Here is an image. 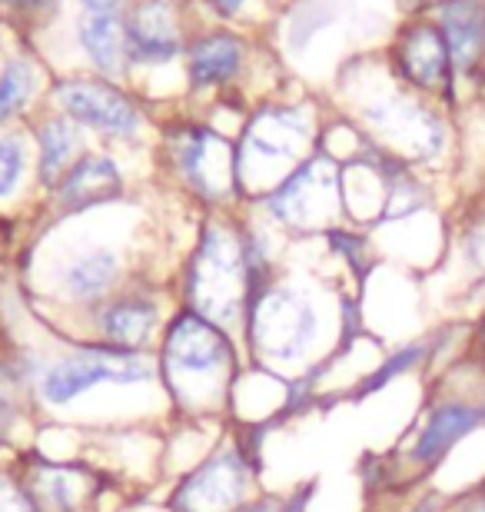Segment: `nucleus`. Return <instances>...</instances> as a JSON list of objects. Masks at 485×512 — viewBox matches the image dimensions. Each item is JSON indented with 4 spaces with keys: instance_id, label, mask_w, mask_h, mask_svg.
<instances>
[{
    "instance_id": "obj_7",
    "label": "nucleus",
    "mask_w": 485,
    "mask_h": 512,
    "mask_svg": "<svg viewBox=\"0 0 485 512\" xmlns=\"http://www.w3.org/2000/svg\"><path fill=\"white\" fill-rule=\"evenodd\" d=\"M250 483L246 459L236 449L213 456L210 463L183 483L177 496L180 512H230L243 499V489Z\"/></svg>"
},
{
    "instance_id": "obj_3",
    "label": "nucleus",
    "mask_w": 485,
    "mask_h": 512,
    "mask_svg": "<svg viewBox=\"0 0 485 512\" xmlns=\"http://www.w3.org/2000/svg\"><path fill=\"white\" fill-rule=\"evenodd\" d=\"M150 376H153V366L143 360V356H137L133 350L110 346V350H90V353L70 356V360L57 363L54 370H47L44 383H40V393H44L47 403L64 406L103 380L143 383V380H150Z\"/></svg>"
},
{
    "instance_id": "obj_28",
    "label": "nucleus",
    "mask_w": 485,
    "mask_h": 512,
    "mask_svg": "<svg viewBox=\"0 0 485 512\" xmlns=\"http://www.w3.org/2000/svg\"><path fill=\"white\" fill-rule=\"evenodd\" d=\"M14 416V399H10V383L0 380V436L7 433V423Z\"/></svg>"
},
{
    "instance_id": "obj_18",
    "label": "nucleus",
    "mask_w": 485,
    "mask_h": 512,
    "mask_svg": "<svg viewBox=\"0 0 485 512\" xmlns=\"http://www.w3.org/2000/svg\"><path fill=\"white\" fill-rule=\"evenodd\" d=\"M153 323H157V310L147 300H123L100 313V330L117 350L140 346L153 333Z\"/></svg>"
},
{
    "instance_id": "obj_2",
    "label": "nucleus",
    "mask_w": 485,
    "mask_h": 512,
    "mask_svg": "<svg viewBox=\"0 0 485 512\" xmlns=\"http://www.w3.org/2000/svg\"><path fill=\"white\" fill-rule=\"evenodd\" d=\"M316 333H319L316 306L296 290L273 286V290H263L260 300L253 303L250 336L260 356H270L276 363L299 360L316 343Z\"/></svg>"
},
{
    "instance_id": "obj_14",
    "label": "nucleus",
    "mask_w": 485,
    "mask_h": 512,
    "mask_svg": "<svg viewBox=\"0 0 485 512\" xmlns=\"http://www.w3.org/2000/svg\"><path fill=\"white\" fill-rule=\"evenodd\" d=\"M120 173L117 163L107 157H84L60 183V200L70 210H87L94 203H107L120 193Z\"/></svg>"
},
{
    "instance_id": "obj_30",
    "label": "nucleus",
    "mask_w": 485,
    "mask_h": 512,
    "mask_svg": "<svg viewBox=\"0 0 485 512\" xmlns=\"http://www.w3.org/2000/svg\"><path fill=\"white\" fill-rule=\"evenodd\" d=\"M50 0H0V7H14V10H37L47 7Z\"/></svg>"
},
{
    "instance_id": "obj_31",
    "label": "nucleus",
    "mask_w": 485,
    "mask_h": 512,
    "mask_svg": "<svg viewBox=\"0 0 485 512\" xmlns=\"http://www.w3.org/2000/svg\"><path fill=\"white\" fill-rule=\"evenodd\" d=\"M206 4L216 7L220 14H236V10H240V7L246 4V0H206Z\"/></svg>"
},
{
    "instance_id": "obj_8",
    "label": "nucleus",
    "mask_w": 485,
    "mask_h": 512,
    "mask_svg": "<svg viewBox=\"0 0 485 512\" xmlns=\"http://www.w3.org/2000/svg\"><path fill=\"white\" fill-rule=\"evenodd\" d=\"M336 200V167L329 160H313L299 167L280 190L273 193L270 207L290 227H313L329 213Z\"/></svg>"
},
{
    "instance_id": "obj_32",
    "label": "nucleus",
    "mask_w": 485,
    "mask_h": 512,
    "mask_svg": "<svg viewBox=\"0 0 485 512\" xmlns=\"http://www.w3.org/2000/svg\"><path fill=\"white\" fill-rule=\"evenodd\" d=\"M472 343H476L479 356L485 360V313H482V320L476 323V330H472Z\"/></svg>"
},
{
    "instance_id": "obj_9",
    "label": "nucleus",
    "mask_w": 485,
    "mask_h": 512,
    "mask_svg": "<svg viewBox=\"0 0 485 512\" xmlns=\"http://www.w3.org/2000/svg\"><path fill=\"white\" fill-rule=\"evenodd\" d=\"M167 360L187 373H213L230 360V340L200 313H180L167 336Z\"/></svg>"
},
{
    "instance_id": "obj_19",
    "label": "nucleus",
    "mask_w": 485,
    "mask_h": 512,
    "mask_svg": "<svg viewBox=\"0 0 485 512\" xmlns=\"http://www.w3.org/2000/svg\"><path fill=\"white\" fill-rule=\"evenodd\" d=\"M117 270H120L117 253L87 250L84 256H77V260L67 266L64 286H67V293L80 303L100 300V296L113 286V280H117Z\"/></svg>"
},
{
    "instance_id": "obj_4",
    "label": "nucleus",
    "mask_w": 485,
    "mask_h": 512,
    "mask_svg": "<svg viewBox=\"0 0 485 512\" xmlns=\"http://www.w3.org/2000/svg\"><path fill=\"white\" fill-rule=\"evenodd\" d=\"M485 429V386L472 393L442 396L436 406H429L422 419L416 443L409 449V459L419 469H432L442 463L462 439Z\"/></svg>"
},
{
    "instance_id": "obj_22",
    "label": "nucleus",
    "mask_w": 485,
    "mask_h": 512,
    "mask_svg": "<svg viewBox=\"0 0 485 512\" xmlns=\"http://www.w3.org/2000/svg\"><path fill=\"white\" fill-rule=\"evenodd\" d=\"M34 87H37L34 64H30V60H10L4 67V74H0V124L27 104Z\"/></svg>"
},
{
    "instance_id": "obj_21",
    "label": "nucleus",
    "mask_w": 485,
    "mask_h": 512,
    "mask_svg": "<svg viewBox=\"0 0 485 512\" xmlns=\"http://www.w3.org/2000/svg\"><path fill=\"white\" fill-rule=\"evenodd\" d=\"M87 489H90V476L80 473V469H67V466L40 469V493L50 499V506L57 512H77L90 496Z\"/></svg>"
},
{
    "instance_id": "obj_33",
    "label": "nucleus",
    "mask_w": 485,
    "mask_h": 512,
    "mask_svg": "<svg viewBox=\"0 0 485 512\" xmlns=\"http://www.w3.org/2000/svg\"><path fill=\"white\" fill-rule=\"evenodd\" d=\"M479 363H482V370H485V360H479Z\"/></svg>"
},
{
    "instance_id": "obj_6",
    "label": "nucleus",
    "mask_w": 485,
    "mask_h": 512,
    "mask_svg": "<svg viewBox=\"0 0 485 512\" xmlns=\"http://www.w3.org/2000/svg\"><path fill=\"white\" fill-rule=\"evenodd\" d=\"M180 173L206 197L220 200L240 177V157L223 137L210 130H187L177 143Z\"/></svg>"
},
{
    "instance_id": "obj_24",
    "label": "nucleus",
    "mask_w": 485,
    "mask_h": 512,
    "mask_svg": "<svg viewBox=\"0 0 485 512\" xmlns=\"http://www.w3.org/2000/svg\"><path fill=\"white\" fill-rule=\"evenodd\" d=\"M20 173H24V147L14 137H0V197L17 187Z\"/></svg>"
},
{
    "instance_id": "obj_34",
    "label": "nucleus",
    "mask_w": 485,
    "mask_h": 512,
    "mask_svg": "<svg viewBox=\"0 0 485 512\" xmlns=\"http://www.w3.org/2000/svg\"><path fill=\"white\" fill-rule=\"evenodd\" d=\"M409 4H416V0H409Z\"/></svg>"
},
{
    "instance_id": "obj_12",
    "label": "nucleus",
    "mask_w": 485,
    "mask_h": 512,
    "mask_svg": "<svg viewBox=\"0 0 485 512\" xmlns=\"http://www.w3.org/2000/svg\"><path fill=\"white\" fill-rule=\"evenodd\" d=\"M396 60L402 77L412 80L422 90H439L449 80V47L446 37H442L439 27L429 24H416L402 34L399 47H396Z\"/></svg>"
},
{
    "instance_id": "obj_26",
    "label": "nucleus",
    "mask_w": 485,
    "mask_h": 512,
    "mask_svg": "<svg viewBox=\"0 0 485 512\" xmlns=\"http://www.w3.org/2000/svg\"><path fill=\"white\" fill-rule=\"evenodd\" d=\"M0 512H34L24 489H17L14 483L0 479Z\"/></svg>"
},
{
    "instance_id": "obj_20",
    "label": "nucleus",
    "mask_w": 485,
    "mask_h": 512,
    "mask_svg": "<svg viewBox=\"0 0 485 512\" xmlns=\"http://www.w3.org/2000/svg\"><path fill=\"white\" fill-rule=\"evenodd\" d=\"M77 143H80L77 127L70 120H47L44 124V130H40V180L47 187H54L57 177L64 173Z\"/></svg>"
},
{
    "instance_id": "obj_23",
    "label": "nucleus",
    "mask_w": 485,
    "mask_h": 512,
    "mask_svg": "<svg viewBox=\"0 0 485 512\" xmlns=\"http://www.w3.org/2000/svg\"><path fill=\"white\" fill-rule=\"evenodd\" d=\"M429 360V343H409V346H402L399 353H392L389 360L379 366V370L369 376L366 386H363V393H373V389H383L386 383H392L396 376L402 373H409V370H416V366H422Z\"/></svg>"
},
{
    "instance_id": "obj_27",
    "label": "nucleus",
    "mask_w": 485,
    "mask_h": 512,
    "mask_svg": "<svg viewBox=\"0 0 485 512\" xmlns=\"http://www.w3.org/2000/svg\"><path fill=\"white\" fill-rule=\"evenodd\" d=\"M449 512H485V479L472 486V489H466L462 496L452 499V509Z\"/></svg>"
},
{
    "instance_id": "obj_25",
    "label": "nucleus",
    "mask_w": 485,
    "mask_h": 512,
    "mask_svg": "<svg viewBox=\"0 0 485 512\" xmlns=\"http://www.w3.org/2000/svg\"><path fill=\"white\" fill-rule=\"evenodd\" d=\"M462 260L469 263V270L485 280V213L476 217L462 233Z\"/></svg>"
},
{
    "instance_id": "obj_17",
    "label": "nucleus",
    "mask_w": 485,
    "mask_h": 512,
    "mask_svg": "<svg viewBox=\"0 0 485 512\" xmlns=\"http://www.w3.org/2000/svg\"><path fill=\"white\" fill-rule=\"evenodd\" d=\"M240 60H243V44L236 37L226 34L203 37L190 50V77L196 87L223 84V80H230L240 70Z\"/></svg>"
},
{
    "instance_id": "obj_10",
    "label": "nucleus",
    "mask_w": 485,
    "mask_h": 512,
    "mask_svg": "<svg viewBox=\"0 0 485 512\" xmlns=\"http://www.w3.org/2000/svg\"><path fill=\"white\" fill-rule=\"evenodd\" d=\"M127 37V54L147 64H163V60L180 54V30L173 0H143L133 7L130 20L123 24Z\"/></svg>"
},
{
    "instance_id": "obj_5",
    "label": "nucleus",
    "mask_w": 485,
    "mask_h": 512,
    "mask_svg": "<svg viewBox=\"0 0 485 512\" xmlns=\"http://www.w3.org/2000/svg\"><path fill=\"white\" fill-rule=\"evenodd\" d=\"M60 104L77 124L94 127L110 137H130L140 127L137 110L117 87L97 84V80H67L57 87Z\"/></svg>"
},
{
    "instance_id": "obj_15",
    "label": "nucleus",
    "mask_w": 485,
    "mask_h": 512,
    "mask_svg": "<svg viewBox=\"0 0 485 512\" xmlns=\"http://www.w3.org/2000/svg\"><path fill=\"white\" fill-rule=\"evenodd\" d=\"M306 143V124L293 110H270L246 133V157L270 160H296L299 147Z\"/></svg>"
},
{
    "instance_id": "obj_1",
    "label": "nucleus",
    "mask_w": 485,
    "mask_h": 512,
    "mask_svg": "<svg viewBox=\"0 0 485 512\" xmlns=\"http://www.w3.org/2000/svg\"><path fill=\"white\" fill-rule=\"evenodd\" d=\"M253 247L223 227L203 233L200 250L193 256L187 293L200 316L230 320L246 300V286L253 280Z\"/></svg>"
},
{
    "instance_id": "obj_16",
    "label": "nucleus",
    "mask_w": 485,
    "mask_h": 512,
    "mask_svg": "<svg viewBox=\"0 0 485 512\" xmlns=\"http://www.w3.org/2000/svg\"><path fill=\"white\" fill-rule=\"evenodd\" d=\"M80 40H84L90 60L97 64L100 74L117 77L127 57V37L117 14H87L80 20Z\"/></svg>"
},
{
    "instance_id": "obj_13",
    "label": "nucleus",
    "mask_w": 485,
    "mask_h": 512,
    "mask_svg": "<svg viewBox=\"0 0 485 512\" xmlns=\"http://www.w3.org/2000/svg\"><path fill=\"white\" fill-rule=\"evenodd\" d=\"M376 124L392 143H396V150L416 160L436 157L442 150V143H446V133H442L439 120L412 104H392L386 110H379Z\"/></svg>"
},
{
    "instance_id": "obj_29",
    "label": "nucleus",
    "mask_w": 485,
    "mask_h": 512,
    "mask_svg": "<svg viewBox=\"0 0 485 512\" xmlns=\"http://www.w3.org/2000/svg\"><path fill=\"white\" fill-rule=\"evenodd\" d=\"M80 4H84L90 14H117L123 0H80Z\"/></svg>"
},
{
    "instance_id": "obj_11",
    "label": "nucleus",
    "mask_w": 485,
    "mask_h": 512,
    "mask_svg": "<svg viewBox=\"0 0 485 512\" xmlns=\"http://www.w3.org/2000/svg\"><path fill=\"white\" fill-rule=\"evenodd\" d=\"M442 37L449 60L459 74H476L485 64V0H446L442 4Z\"/></svg>"
}]
</instances>
